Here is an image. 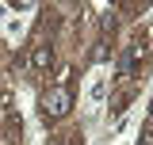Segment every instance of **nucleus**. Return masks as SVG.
I'll return each mask as SVG.
<instances>
[{"label":"nucleus","instance_id":"f257e3e1","mask_svg":"<svg viewBox=\"0 0 153 145\" xmlns=\"http://www.w3.org/2000/svg\"><path fill=\"white\" fill-rule=\"evenodd\" d=\"M69 88H57V92H50L46 99H42V115H50V118H61L65 111H69Z\"/></svg>","mask_w":153,"mask_h":145}]
</instances>
